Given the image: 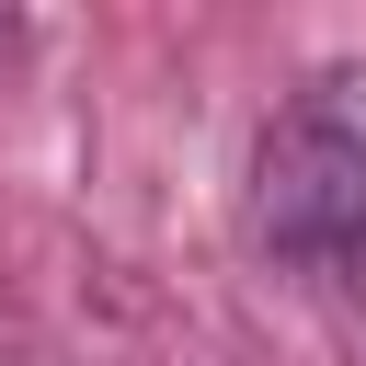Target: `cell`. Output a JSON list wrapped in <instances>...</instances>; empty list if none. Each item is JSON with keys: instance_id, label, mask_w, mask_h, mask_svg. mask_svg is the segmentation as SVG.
Masks as SVG:
<instances>
[{"instance_id": "6da1fadb", "label": "cell", "mask_w": 366, "mask_h": 366, "mask_svg": "<svg viewBox=\"0 0 366 366\" xmlns=\"http://www.w3.org/2000/svg\"><path fill=\"white\" fill-rule=\"evenodd\" d=\"M252 206H263V240L332 263L366 240V69H332L309 80L274 126H263V160H252Z\"/></svg>"}]
</instances>
